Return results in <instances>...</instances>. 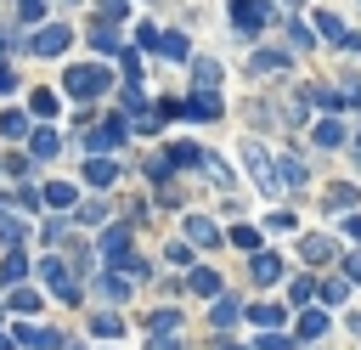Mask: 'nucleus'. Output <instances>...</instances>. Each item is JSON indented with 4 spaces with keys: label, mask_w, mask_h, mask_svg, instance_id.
<instances>
[{
    "label": "nucleus",
    "mask_w": 361,
    "mask_h": 350,
    "mask_svg": "<svg viewBox=\"0 0 361 350\" xmlns=\"http://www.w3.org/2000/svg\"><path fill=\"white\" fill-rule=\"evenodd\" d=\"M62 85H68V96H79V102H85V96H102V90L113 85V73H107L102 62H85V68H68V73H62Z\"/></svg>",
    "instance_id": "f257e3e1"
},
{
    "label": "nucleus",
    "mask_w": 361,
    "mask_h": 350,
    "mask_svg": "<svg viewBox=\"0 0 361 350\" xmlns=\"http://www.w3.org/2000/svg\"><path fill=\"white\" fill-rule=\"evenodd\" d=\"M231 23H237V34H259L271 23V6L265 0H231Z\"/></svg>",
    "instance_id": "f03ea898"
},
{
    "label": "nucleus",
    "mask_w": 361,
    "mask_h": 350,
    "mask_svg": "<svg viewBox=\"0 0 361 350\" xmlns=\"http://www.w3.org/2000/svg\"><path fill=\"white\" fill-rule=\"evenodd\" d=\"M68 40H73L68 28H56V23H45V28H39L34 40H28V51H34V56H62V51H68Z\"/></svg>",
    "instance_id": "7ed1b4c3"
},
{
    "label": "nucleus",
    "mask_w": 361,
    "mask_h": 350,
    "mask_svg": "<svg viewBox=\"0 0 361 350\" xmlns=\"http://www.w3.org/2000/svg\"><path fill=\"white\" fill-rule=\"evenodd\" d=\"M316 28H322V40H333V45H361V34H350L333 11H316Z\"/></svg>",
    "instance_id": "20e7f679"
},
{
    "label": "nucleus",
    "mask_w": 361,
    "mask_h": 350,
    "mask_svg": "<svg viewBox=\"0 0 361 350\" xmlns=\"http://www.w3.org/2000/svg\"><path fill=\"white\" fill-rule=\"evenodd\" d=\"M85 141H90L96 152H107V147H118V141H124V124H118V119H113V124H90V130H85Z\"/></svg>",
    "instance_id": "39448f33"
},
{
    "label": "nucleus",
    "mask_w": 361,
    "mask_h": 350,
    "mask_svg": "<svg viewBox=\"0 0 361 350\" xmlns=\"http://www.w3.org/2000/svg\"><path fill=\"white\" fill-rule=\"evenodd\" d=\"M102 254L118 265V260L130 254V226H107V231H102Z\"/></svg>",
    "instance_id": "423d86ee"
},
{
    "label": "nucleus",
    "mask_w": 361,
    "mask_h": 350,
    "mask_svg": "<svg viewBox=\"0 0 361 350\" xmlns=\"http://www.w3.org/2000/svg\"><path fill=\"white\" fill-rule=\"evenodd\" d=\"M56 147H62V141H56V130H34V135H28V158H34V164L56 158Z\"/></svg>",
    "instance_id": "0eeeda50"
},
{
    "label": "nucleus",
    "mask_w": 361,
    "mask_h": 350,
    "mask_svg": "<svg viewBox=\"0 0 361 350\" xmlns=\"http://www.w3.org/2000/svg\"><path fill=\"white\" fill-rule=\"evenodd\" d=\"M180 113H192V119H220V96H214V90H197Z\"/></svg>",
    "instance_id": "6e6552de"
},
{
    "label": "nucleus",
    "mask_w": 361,
    "mask_h": 350,
    "mask_svg": "<svg viewBox=\"0 0 361 350\" xmlns=\"http://www.w3.org/2000/svg\"><path fill=\"white\" fill-rule=\"evenodd\" d=\"M39 203H51V209H73V203H79V192H73L68 181H51V186L39 192Z\"/></svg>",
    "instance_id": "1a4fd4ad"
},
{
    "label": "nucleus",
    "mask_w": 361,
    "mask_h": 350,
    "mask_svg": "<svg viewBox=\"0 0 361 350\" xmlns=\"http://www.w3.org/2000/svg\"><path fill=\"white\" fill-rule=\"evenodd\" d=\"M186 237H192V243H203V248H214V243H220V226H214V220H203V215H192V220H186Z\"/></svg>",
    "instance_id": "9d476101"
},
{
    "label": "nucleus",
    "mask_w": 361,
    "mask_h": 350,
    "mask_svg": "<svg viewBox=\"0 0 361 350\" xmlns=\"http://www.w3.org/2000/svg\"><path fill=\"white\" fill-rule=\"evenodd\" d=\"M45 282H51V288H56V294H62V299H73V294H79V288H73V277H68V265H62V260H45Z\"/></svg>",
    "instance_id": "9b49d317"
},
{
    "label": "nucleus",
    "mask_w": 361,
    "mask_h": 350,
    "mask_svg": "<svg viewBox=\"0 0 361 350\" xmlns=\"http://www.w3.org/2000/svg\"><path fill=\"white\" fill-rule=\"evenodd\" d=\"M17 344H28V350H56L62 339H56V333H45V327H17Z\"/></svg>",
    "instance_id": "f8f14e48"
},
{
    "label": "nucleus",
    "mask_w": 361,
    "mask_h": 350,
    "mask_svg": "<svg viewBox=\"0 0 361 350\" xmlns=\"http://www.w3.org/2000/svg\"><path fill=\"white\" fill-rule=\"evenodd\" d=\"M113 175H118V164H107V158H102V152H96V158H90V164H85V181H90V186H107V181H113Z\"/></svg>",
    "instance_id": "ddd939ff"
},
{
    "label": "nucleus",
    "mask_w": 361,
    "mask_h": 350,
    "mask_svg": "<svg viewBox=\"0 0 361 350\" xmlns=\"http://www.w3.org/2000/svg\"><path fill=\"white\" fill-rule=\"evenodd\" d=\"M276 277H282V260L259 248V254H254V282H276Z\"/></svg>",
    "instance_id": "4468645a"
},
{
    "label": "nucleus",
    "mask_w": 361,
    "mask_h": 350,
    "mask_svg": "<svg viewBox=\"0 0 361 350\" xmlns=\"http://www.w3.org/2000/svg\"><path fill=\"white\" fill-rule=\"evenodd\" d=\"M6 305H11L17 316H34V310H39V294H34L28 282H23V288H11V299H6Z\"/></svg>",
    "instance_id": "2eb2a0df"
},
{
    "label": "nucleus",
    "mask_w": 361,
    "mask_h": 350,
    "mask_svg": "<svg viewBox=\"0 0 361 350\" xmlns=\"http://www.w3.org/2000/svg\"><path fill=\"white\" fill-rule=\"evenodd\" d=\"M192 79H197V90H214V85H220V62H209V56L192 62Z\"/></svg>",
    "instance_id": "dca6fc26"
},
{
    "label": "nucleus",
    "mask_w": 361,
    "mask_h": 350,
    "mask_svg": "<svg viewBox=\"0 0 361 350\" xmlns=\"http://www.w3.org/2000/svg\"><path fill=\"white\" fill-rule=\"evenodd\" d=\"M327 333V316L322 310H299V339H322Z\"/></svg>",
    "instance_id": "f3484780"
},
{
    "label": "nucleus",
    "mask_w": 361,
    "mask_h": 350,
    "mask_svg": "<svg viewBox=\"0 0 361 350\" xmlns=\"http://www.w3.org/2000/svg\"><path fill=\"white\" fill-rule=\"evenodd\" d=\"M90 333H96V339H118V333H124V322H118L113 310H102V316H90Z\"/></svg>",
    "instance_id": "a211bd4d"
},
{
    "label": "nucleus",
    "mask_w": 361,
    "mask_h": 350,
    "mask_svg": "<svg viewBox=\"0 0 361 350\" xmlns=\"http://www.w3.org/2000/svg\"><path fill=\"white\" fill-rule=\"evenodd\" d=\"M338 141H344V124L338 119H322L316 124V147H338Z\"/></svg>",
    "instance_id": "6ab92c4d"
},
{
    "label": "nucleus",
    "mask_w": 361,
    "mask_h": 350,
    "mask_svg": "<svg viewBox=\"0 0 361 350\" xmlns=\"http://www.w3.org/2000/svg\"><path fill=\"white\" fill-rule=\"evenodd\" d=\"M164 158H169V164H180V169H197V147H192V141H175Z\"/></svg>",
    "instance_id": "aec40b11"
},
{
    "label": "nucleus",
    "mask_w": 361,
    "mask_h": 350,
    "mask_svg": "<svg viewBox=\"0 0 361 350\" xmlns=\"http://www.w3.org/2000/svg\"><path fill=\"white\" fill-rule=\"evenodd\" d=\"M305 260H310V265L333 260V243H327V237H305Z\"/></svg>",
    "instance_id": "412c9836"
},
{
    "label": "nucleus",
    "mask_w": 361,
    "mask_h": 350,
    "mask_svg": "<svg viewBox=\"0 0 361 350\" xmlns=\"http://www.w3.org/2000/svg\"><path fill=\"white\" fill-rule=\"evenodd\" d=\"M237 310H243L237 299H220V305L209 310V322H214V327H231V322H237Z\"/></svg>",
    "instance_id": "4be33fe9"
},
{
    "label": "nucleus",
    "mask_w": 361,
    "mask_h": 350,
    "mask_svg": "<svg viewBox=\"0 0 361 350\" xmlns=\"http://www.w3.org/2000/svg\"><path fill=\"white\" fill-rule=\"evenodd\" d=\"M90 45H96V51H113V45H118L113 23H96V28H90Z\"/></svg>",
    "instance_id": "5701e85b"
},
{
    "label": "nucleus",
    "mask_w": 361,
    "mask_h": 350,
    "mask_svg": "<svg viewBox=\"0 0 361 350\" xmlns=\"http://www.w3.org/2000/svg\"><path fill=\"white\" fill-rule=\"evenodd\" d=\"M158 56H175V62H180V56H186V40H180V34H158Z\"/></svg>",
    "instance_id": "b1692460"
},
{
    "label": "nucleus",
    "mask_w": 361,
    "mask_h": 350,
    "mask_svg": "<svg viewBox=\"0 0 361 350\" xmlns=\"http://www.w3.org/2000/svg\"><path fill=\"white\" fill-rule=\"evenodd\" d=\"M248 316H254V327H276L282 322V305H254Z\"/></svg>",
    "instance_id": "393cba45"
},
{
    "label": "nucleus",
    "mask_w": 361,
    "mask_h": 350,
    "mask_svg": "<svg viewBox=\"0 0 361 350\" xmlns=\"http://www.w3.org/2000/svg\"><path fill=\"white\" fill-rule=\"evenodd\" d=\"M0 135H28V119L11 107V113H0Z\"/></svg>",
    "instance_id": "a878e982"
},
{
    "label": "nucleus",
    "mask_w": 361,
    "mask_h": 350,
    "mask_svg": "<svg viewBox=\"0 0 361 350\" xmlns=\"http://www.w3.org/2000/svg\"><path fill=\"white\" fill-rule=\"evenodd\" d=\"M254 68H259V73H276V68H288V56H282V51H259Z\"/></svg>",
    "instance_id": "bb28decb"
},
{
    "label": "nucleus",
    "mask_w": 361,
    "mask_h": 350,
    "mask_svg": "<svg viewBox=\"0 0 361 350\" xmlns=\"http://www.w3.org/2000/svg\"><path fill=\"white\" fill-rule=\"evenodd\" d=\"M28 107H34L39 119H51V113H56V96H51V90H34V96H28Z\"/></svg>",
    "instance_id": "cd10ccee"
},
{
    "label": "nucleus",
    "mask_w": 361,
    "mask_h": 350,
    "mask_svg": "<svg viewBox=\"0 0 361 350\" xmlns=\"http://www.w3.org/2000/svg\"><path fill=\"white\" fill-rule=\"evenodd\" d=\"M299 181H305V164L288 152V158H282V186H299Z\"/></svg>",
    "instance_id": "c85d7f7f"
},
{
    "label": "nucleus",
    "mask_w": 361,
    "mask_h": 350,
    "mask_svg": "<svg viewBox=\"0 0 361 350\" xmlns=\"http://www.w3.org/2000/svg\"><path fill=\"white\" fill-rule=\"evenodd\" d=\"M231 243H237V248H248V254H259V231H254V226H237V231H231Z\"/></svg>",
    "instance_id": "c756f323"
},
{
    "label": "nucleus",
    "mask_w": 361,
    "mask_h": 350,
    "mask_svg": "<svg viewBox=\"0 0 361 350\" xmlns=\"http://www.w3.org/2000/svg\"><path fill=\"white\" fill-rule=\"evenodd\" d=\"M192 294H220V277L214 271H192Z\"/></svg>",
    "instance_id": "7c9ffc66"
},
{
    "label": "nucleus",
    "mask_w": 361,
    "mask_h": 350,
    "mask_svg": "<svg viewBox=\"0 0 361 350\" xmlns=\"http://www.w3.org/2000/svg\"><path fill=\"white\" fill-rule=\"evenodd\" d=\"M327 203H333V215H338V209H350V203H355V186H333V192H327Z\"/></svg>",
    "instance_id": "2f4dec72"
},
{
    "label": "nucleus",
    "mask_w": 361,
    "mask_h": 350,
    "mask_svg": "<svg viewBox=\"0 0 361 350\" xmlns=\"http://www.w3.org/2000/svg\"><path fill=\"white\" fill-rule=\"evenodd\" d=\"M23 271H28V260H23V254H11V260H6V265H0V277H6V282H17V277H23Z\"/></svg>",
    "instance_id": "473e14b6"
},
{
    "label": "nucleus",
    "mask_w": 361,
    "mask_h": 350,
    "mask_svg": "<svg viewBox=\"0 0 361 350\" xmlns=\"http://www.w3.org/2000/svg\"><path fill=\"white\" fill-rule=\"evenodd\" d=\"M102 288H107L113 299H124V294H130V277H113V271H107V277H102Z\"/></svg>",
    "instance_id": "72a5a7b5"
},
{
    "label": "nucleus",
    "mask_w": 361,
    "mask_h": 350,
    "mask_svg": "<svg viewBox=\"0 0 361 350\" xmlns=\"http://www.w3.org/2000/svg\"><path fill=\"white\" fill-rule=\"evenodd\" d=\"M344 299H350L344 282H327V288H322V305H344Z\"/></svg>",
    "instance_id": "f704fd0d"
},
{
    "label": "nucleus",
    "mask_w": 361,
    "mask_h": 350,
    "mask_svg": "<svg viewBox=\"0 0 361 350\" xmlns=\"http://www.w3.org/2000/svg\"><path fill=\"white\" fill-rule=\"evenodd\" d=\"M39 11H45V0H17V17H28V23H39Z\"/></svg>",
    "instance_id": "c9c22d12"
},
{
    "label": "nucleus",
    "mask_w": 361,
    "mask_h": 350,
    "mask_svg": "<svg viewBox=\"0 0 361 350\" xmlns=\"http://www.w3.org/2000/svg\"><path fill=\"white\" fill-rule=\"evenodd\" d=\"M288 40H293V45L305 51V45H310V28H305V23H288Z\"/></svg>",
    "instance_id": "e433bc0d"
},
{
    "label": "nucleus",
    "mask_w": 361,
    "mask_h": 350,
    "mask_svg": "<svg viewBox=\"0 0 361 350\" xmlns=\"http://www.w3.org/2000/svg\"><path fill=\"white\" fill-rule=\"evenodd\" d=\"M288 299H293V305H305V299H310V277H299V282L288 288Z\"/></svg>",
    "instance_id": "4c0bfd02"
},
{
    "label": "nucleus",
    "mask_w": 361,
    "mask_h": 350,
    "mask_svg": "<svg viewBox=\"0 0 361 350\" xmlns=\"http://www.w3.org/2000/svg\"><path fill=\"white\" fill-rule=\"evenodd\" d=\"M259 350H288V339L282 333H259Z\"/></svg>",
    "instance_id": "58836bf2"
},
{
    "label": "nucleus",
    "mask_w": 361,
    "mask_h": 350,
    "mask_svg": "<svg viewBox=\"0 0 361 350\" xmlns=\"http://www.w3.org/2000/svg\"><path fill=\"white\" fill-rule=\"evenodd\" d=\"M17 85V73H11V62H0V90H11Z\"/></svg>",
    "instance_id": "ea45409f"
},
{
    "label": "nucleus",
    "mask_w": 361,
    "mask_h": 350,
    "mask_svg": "<svg viewBox=\"0 0 361 350\" xmlns=\"http://www.w3.org/2000/svg\"><path fill=\"white\" fill-rule=\"evenodd\" d=\"M102 11L107 17H124V0H102Z\"/></svg>",
    "instance_id": "a19ab883"
},
{
    "label": "nucleus",
    "mask_w": 361,
    "mask_h": 350,
    "mask_svg": "<svg viewBox=\"0 0 361 350\" xmlns=\"http://www.w3.org/2000/svg\"><path fill=\"white\" fill-rule=\"evenodd\" d=\"M344 231H350V237H361V215H344Z\"/></svg>",
    "instance_id": "79ce46f5"
},
{
    "label": "nucleus",
    "mask_w": 361,
    "mask_h": 350,
    "mask_svg": "<svg viewBox=\"0 0 361 350\" xmlns=\"http://www.w3.org/2000/svg\"><path fill=\"white\" fill-rule=\"evenodd\" d=\"M344 265H350V277H355V282H361V254H350V260H344Z\"/></svg>",
    "instance_id": "37998d69"
},
{
    "label": "nucleus",
    "mask_w": 361,
    "mask_h": 350,
    "mask_svg": "<svg viewBox=\"0 0 361 350\" xmlns=\"http://www.w3.org/2000/svg\"><path fill=\"white\" fill-rule=\"evenodd\" d=\"M6 51H11V34H0V56H6Z\"/></svg>",
    "instance_id": "c03bdc74"
},
{
    "label": "nucleus",
    "mask_w": 361,
    "mask_h": 350,
    "mask_svg": "<svg viewBox=\"0 0 361 350\" xmlns=\"http://www.w3.org/2000/svg\"><path fill=\"white\" fill-rule=\"evenodd\" d=\"M0 350H11V339H6V333H0Z\"/></svg>",
    "instance_id": "a18cd8bd"
},
{
    "label": "nucleus",
    "mask_w": 361,
    "mask_h": 350,
    "mask_svg": "<svg viewBox=\"0 0 361 350\" xmlns=\"http://www.w3.org/2000/svg\"><path fill=\"white\" fill-rule=\"evenodd\" d=\"M226 350H243V344H226Z\"/></svg>",
    "instance_id": "49530a36"
},
{
    "label": "nucleus",
    "mask_w": 361,
    "mask_h": 350,
    "mask_svg": "<svg viewBox=\"0 0 361 350\" xmlns=\"http://www.w3.org/2000/svg\"><path fill=\"white\" fill-rule=\"evenodd\" d=\"M293 6H299V0H293Z\"/></svg>",
    "instance_id": "de8ad7c7"
}]
</instances>
